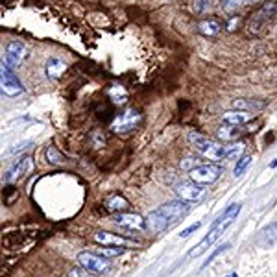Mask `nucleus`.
I'll use <instances>...</instances> for the list:
<instances>
[{"label":"nucleus","instance_id":"19","mask_svg":"<svg viewBox=\"0 0 277 277\" xmlns=\"http://www.w3.org/2000/svg\"><path fill=\"white\" fill-rule=\"evenodd\" d=\"M104 205H106V209H107V211H111V212L126 211V209L129 207L128 200H126L124 196H120V194H113V196H109Z\"/></svg>","mask_w":277,"mask_h":277},{"label":"nucleus","instance_id":"9","mask_svg":"<svg viewBox=\"0 0 277 277\" xmlns=\"http://www.w3.org/2000/svg\"><path fill=\"white\" fill-rule=\"evenodd\" d=\"M24 55H26V46L21 41H9L6 45V52H4V60L2 63H6L9 69H15L18 65L23 63Z\"/></svg>","mask_w":277,"mask_h":277},{"label":"nucleus","instance_id":"7","mask_svg":"<svg viewBox=\"0 0 277 277\" xmlns=\"http://www.w3.org/2000/svg\"><path fill=\"white\" fill-rule=\"evenodd\" d=\"M141 122V113L137 109H126L124 113H120L115 118V122L111 124V129L115 133H128L131 129H135Z\"/></svg>","mask_w":277,"mask_h":277},{"label":"nucleus","instance_id":"33","mask_svg":"<svg viewBox=\"0 0 277 277\" xmlns=\"http://www.w3.org/2000/svg\"><path fill=\"white\" fill-rule=\"evenodd\" d=\"M227 277H236V275H235V273H233V275H227Z\"/></svg>","mask_w":277,"mask_h":277},{"label":"nucleus","instance_id":"27","mask_svg":"<svg viewBox=\"0 0 277 277\" xmlns=\"http://www.w3.org/2000/svg\"><path fill=\"white\" fill-rule=\"evenodd\" d=\"M69 277H94V273L85 270L83 266H78V268H72V270H70Z\"/></svg>","mask_w":277,"mask_h":277},{"label":"nucleus","instance_id":"4","mask_svg":"<svg viewBox=\"0 0 277 277\" xmlns=\"http://www.w3.org/2000/svg\"><path fill=\"white\" fill-rule=\"evenodd\" d=\"M189 175L190 181H194V183L211 185L222 175V168L218 165H212V163H209V165H198L190 170Z\"/></svg>","mask_w":277,"mask_h":277},{"label":"nucleus","instance_id":"18","mask_svg":"<svg viewBox=\"0 0 277 277\" xmlns=\"http://www.w3.org/2000/svg\"><path fill=\"white\" fill-rule=\"evenodd\" d=\"M255 242H257L259 246H270L273 244V242H277V224H272V226L264 227L261 233H259V236L255 239Z\"/></svg>","mask_w":277,"mask_h":277},{"label":"nucleus","instance_id":"24","mask_svg":"<svg viewBox=\"0 0 277 277\" xmlns=\"http://www.w3.org/2000/svg\"><path fill=\"white\" fill-rule=\"evenodd\" d=\"M45 155H46V161L50 163V165H61V163H63V155H61L54 146L46 148Z\"/></svg>","mask_w":277,"mask_h":277},{"label":"nucleus","instance_id":"30","mask_svg":"<svg viewBox=\"0 0 277 277\" xmlns=\"http://www.w3.org/2000/svg\"><path fill=\"white\" fill-rule=\"evenodd\" d=\"M200 226H202V224H200V222H196V224H192V226H189L187 227V229H183L181 231V239H187V236H190L194 233V231H198L200 229Z\"/></svg>","mask_w":277,"mask_h":277},{"label":"nucleus","instance_id":"28","mask_svg":"<svg viewBox=\"0 0 277 277\" xmlns=\"http://www.w3.org/2000/svg\"><path fill=\"white\" fill-rule=\"evenodd\" d=\"M122 253V248H115V246H106V248H100V255L104 257H111V255H120Z\"/></svg>","mask_w":277,"mask_h":277},{"label":"nucleus","instance_id":"1","mask_svg":"<svg viewBox=\"0 0 277 277\" xmlns=\"http://www.w3.org/2000/svg\"><path fill=\"white\" fill-rule=\"evenodd\" d=\"M187 212H189V203L183 202V200L165 203V205L157 207L155 211L148 214L146 227L150 231H153V233H163V231H166L174 224H177Z\"/></svg>","mask_w":277,"mask_h":277},{"label":"nucleus","instance_id":"29","mask_svg":"<svg viewBox=\"0 0 277 277\" xmlns=\"http://www.w3.org/2000/svg\"><path fill=\"white\" fill-rule=\"evenodd\" d=\"M227 248H229V244H222V246H220V248H216V249H214V251H212V253H211V255H209V259H207V263L203 264V266H207V264H211V263H212V261H214V257H216V255H220V253H222V251H226V249H227Z\"/></svg>","mask_w":277,"mask_h":277},{"label":"nucleus","instance_id":"11","mask_svg":"<svg viewBox=\"0 0 277 277\" xmlns=\"http://www.w3.org/2000/svg\"><path fill=\"white\" fill-rule=\"evenodd\" d=\"M115 222L126 229H144L146 227V218H143L137 212H118L115 216Z\"/></svg>","mask_w":277,"mask_h":277},{"label":"nucleus","instance_id":"21","mask_svg":"<svg viewBox=\"0 0 277 277\" xmlns=\"http://www.w3.org/2000/svg\"><path fill=\"white\" fill-rule=\"evenodd\" d=\"M244 152V144L235 143V144H226V161H233V159H240Z\"/></svg>","mask_w":277,"mask_h":277},{"label":"nucleus","instance_id":"12","mask_svg":"<svg viewBox=\"0 0 277 277\" xmlns=\"http://www.w3.org/2000/svg\"><path fill=\"white\" fill-rule=\"evenodd\" d=\"M94 242H98V244L102 246H115V248H128V246H133V242L128 239H124V236H116L113 235V233H107V231H98V233H94Z\"/></svg>","mask_w":277,"mask_h":277},{"label":"nucleus","instance_id":"10","mask_svg":"<svg viewBox=\"0 0 277 277\" xmlns=\"http://www.w3.org/2000/svg\"><path fill=\"white\" fill-rule=\"evenodd\" d=\"M33 168V161L30 155H24V157H18V161L15 163L11 168L8 170L6 174V183H15V181L23 180L24 175Z\"/></svg>","mask_w":277,"mask_h":277},{"label":"nucleus","instance_id":"32","mask_svg":"<svg viewBox=\"0 0 277 277\" xmlns=\"http://www.w3.org/2000/svg\"><path fill=\"white\" fill-rule=\"evenodd\" d=\"M270 166H272V168H275V166H277V157H275V161H273V163H272V165H270Z\"/></svg>","mask_w":277,"mask_h":277},{"label":"nucleus","instance_id":"3","mask_svg":"<svg viewBox=\"0 0 277 277\" xmlns=\"http://www.w3.org/2000/svg\"><path fill=\"white\" fill-rule=\"evenodd\" d=\"M277 15V0H268L255 11V15L249 18L248 33L249 35H261L264 28L270 24L273 17Z\"/></svg>","mask_w":277,"mask_h":277},{"label":"nucleus","instance_id":"13","mask_svg":"<svg viewBox=\"0 0 277 277\" xmlns=\"http://www.w3.org/2000/svg\"><path fill=\"white\" fill-rule=\"evenodd\" d=\"M239 212H240V203H231L229 207H227L226 211L222 212V214L216 218V220L212 222L211 227H216V229L226 231L227 227H229L231 224L235 222V218L239 216Z\"/></svg>","mask_w":277,"mask_h":277},{"label":"nucleus","instance_id":"22","mask_svg":"<svg viewBox=\"0 0 277 277\" xmlns=\"http://www.w3.org/2000/svg\"><path fill=\"white\" fill-rule=\"evenodd\" d=\"M107 94H109V98L115 102V104H122V102L126 100V89L122 87V85H118V83H115V85L107 91Z\"/></svg>","mask_w":277,"mask_h":277},{"label":"nucleus","instance_id":"20","mask_svg":"<svg viewBox=\"0 0 277 277\" xmlns=\"http://www.w3.org/2000/svg\"><path fill=\"white\" fill-rule=\"evenodd\" d=\"M240 133H242V129H239V126H222L220 129L216 131L218 138H222V141H235V138L240 137Z\"/></svg>","mask_w":277,"mask_h":277},{"label":"nucleus","instance_id":"8","mask_svg":"<svg viewBox=\"0 0 277 277\" xmlns=\"http://www.w3.org/2000/svg\"><path fill=\"white\" fill-rule=\"evenodd\" d=\"M175 192L180 196V200L187 203H192V202H200V200L205 196L207 190L203 189V185L200 183H194V181H183L175 187Z\"/></svg>","mask_w":277,"mask_h":277},{"label":"nucleus","instance_id":"15","mask_svg":"<svg viewBox=\"0 0 277 277\" xmlns=\"http://www.w3.org/2000/svg\"><path fill=\"white\" fill-rule=\"evenodd\" d=\"M198 33H202L203 37H216L222 32V23L218 18H203L200 21L196 26Z\"/></svg>","mask_w":277,"mask_h":277},{"label":"nucleus","instance_id":"5","mask_svg":"<svg viewBox=\"0 0 277 277\" xmlns=\"http://www.w3.org/2000/svg\"><path fill=\"white\" fill-rule=\"evenodd\" d=\"M0 85H2V92L6 96H18L24 92V85L21 80L15 76L13 69H9L8 65L2 63V72H0Z\"/></svg>","mask_w":277,"mask_h":277},{"label":"nucleus","instance_id":"6","mask_svg":"<svg viewBox=\"0 0 277 277\" xmlns=\"http://www.w3.org/2000/svg\"><path fill=\"white\" fill-rule=\"evenodd\" d=\"M78 264L92 273H102L109 268L107 259L100 253H92V251H80L78 253Z\"/></svg>","mask_w":277,"mask_h":277},{"label":"nucleus","instance_id":"23","mask_svg":"<svg viewBox=\"0 0 277 277\" xmlns=\"http://www.w3.org/2000/svg\"><path fill=\"white\" fill-rule=\"evenodd\" d=\"M212 9V0H192V11L196 15H205Z\"/></svg>","mask_w":277,"mask_h":277},{"label":"nucleus","instance_id":"31","mask_svg":"<svg viewBox=\"0 0 277 277\" xmlns=\"http://www.w3.org/2000/svg\"><path fill=\"white\" fill-rule=\"evenodd\" d=\"M240 23V17H235L233 18V21H229V23H227V30H229V32H233V30H235L236 28V24Z\"/></svg>","mask_w":277,"mask_h":277},{"label":"nucleus","instance_id":"2","mask_svg":"<svg viewBox=\"0 0 277 277\" xmlns=\"http://www.w3.org/2000/svg\"><path fill=\"white\" fill-rule=\"evenodd\" d=\"M187 138H189L190 146H192L200 155L205 157V159H211V161H222V159L226 157V146L220 144V143H214V141H211V138L205 137L203 133H198V131H189Z\"/></svg>","mask_w":277,"mask_h":277},{"label":"nucleus","instance_id":"17","mask_svg":"<svg viewBox=\"0 0 277 277\" xmlns=\"http://www.w3.org/2000/svg\"><path fill=\"white\" fill-rule=\"evenodd\" d=\"M233 107L240 111H248V113H257V111H263L266 107V102L255 100V98H239V100L233 102Z\"/></svg>","mask_w":277,"mask_h":277},{"label":"nucleus","instance_id":"25","mask_svg":"<svg viewBox=\"0 0 277 277\" xmlns=\"http://www.w3.org/2000/svg\"><path fill=\"white\" fill-rule=\"evenodd\" d=\"M251 165V155H242L239 159V163L235 165V177H240V175L244 174L246 168Z\"/></svg>","mask_w":277,"mask_h":277},{"label":"nucleus","instance_id":"14","mask_svg":"<svg viewBox=\"0 0 277 277\" xmlns=\"http://www.w3.org/2000/svg\"><path fill=\"white\" fill-rule=\"evenodd\" d=\"M253 113H248V111H240V109H233V111H226L224 115H222V120H224V124L227 126H244L248 124L249 120L253 118Z\"/></svg>","mask_w":277,"mask_h":277},{"label":"nucleus","instance_id":"16","mask_svg":"<svg viewBox=\"0 0 277 277\" xmlns=\"http://www.w3.org/2000/svg\"><path fill=\"white\" fill-rule=\"evenodd\" d=\"M67 70V63L60 57H50V60L45 63V74L48 76L50 80H57L61 78Z\"/></svg>","mask_w":277,"mask_h":277},{"label":"nucleus","instance_id":"26","mask_svg":"<svg viewBox=\"0 0 277 277\" xmlns=\"http://www.w3.org/2000/svg\"><path fill=\"white\" fill-rule=\"evenodd\" d=\"M246 2H249V0H222V8L226 9L227 13H233L239 8H242Z\"/></svg>","mask_w":277,"mask_h":277}]
</instances>
